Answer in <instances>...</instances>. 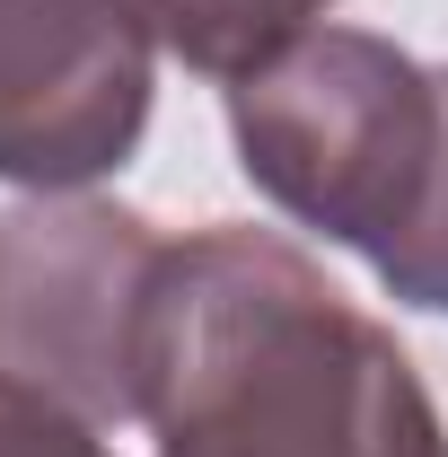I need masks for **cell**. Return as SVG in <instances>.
Instances as JSON below:
<instances>
[{
    "label": "cell",
    "mask_w": 448,
    "mask_h": 457,
    "mask_svg": "<svg viewBox=\"0 0 448 457\" xmlns=\"http://www.w3.org/2000/svg\"><path fill=\"white\" fill-rule=\"evenodd\" d=\"M159 36V54H176L203 79H246L264 71L281 45H299L308 27H326L335 0H132Z\"/></svg>",
    "instance_id": "5"
},
{
    "label": "cell",
    "mask_w": 448,
    "mask_h": 457,
    "mask_svg": "<svg viewBox=\"0 0 448 457\" xmlns=\"http://www.w3.org/2000/svg\"><path fill=\"white\" fill-rule=\"evenodd\" d=\"M141 422L159 457H448L413 352L246 220L176 237Z\"/></svg>",
    "instance_id": "1"
},
{
    "label": "cell",
    "mask_w": 448,
    "mask_h": 457,
    "mask_svg": "<svg viewBox=\"0 0 448 457\" xmlns=\"http://www.w3.org/2000/svg\"><path fill=\"white\" fill-rule=\"evenodd\" d=\"M228 141L281 220L378 264L440 150V71L369 27H308L264 71L228 79Z\"/></svg>",
    "instance_id": "2"
},
{
    "label": "cell",
    "mask_w": 448,
    "mask_h": 457,
    "mask_svg": "<svg viewBox=\"0 0 448 457\" xmlns=\"http://www.w3.org/2000/svg\"><path fill=\"white\" fill-rule=\"evenodd\" d=\"M176 237L106 194H27L0 212V378L106 422L150 413V335Z\"/></svg>",
    "instance_id": "3"
},
{
    "label": "cell",
    "mask_w": 448,
    "mask_h": 457,
    "mask_svg": "<svg viewBox=\"0 0 448 457\" xmlns=\"http://www.w3.org/2000/svg\"><path fill=\"white\" fill-rule=\"evenodd\" d=\"M0 457H114V449L97 440L88 413H71V404L0 378Z\"/></svg>",
    "instance_id": "7"
},
{
    "label": "cell",
    "mask_w": 448,
    "mask_h": 457,
    "mask_svg": "<svg viewBox=\"0 0 448 457\" xmlns=\"http://www.w3.org/2000/svg\"><path fill=\"white\" fill-rule=\"evenodd\" d=\"M369 273L387 282V299L448 317V71H440V150H431V176H422V203Z\"/></svg>",
    "instance_id": "6"
},
{
    "label": "cell",
    "mask_w": 448,
    "mask_h": 457,
    "mask_svg": "<svg viewBox=\"0 0 448 457\" xmlns=\"http://www.w3.org/2000/svg\"><path fill=\"white\" fill-rule=\"evenodd\" d=\"M159 36L132 0H0V185L88 194L132 168Z\"/></svg>",
    "instance_id": "4"
}]
</instances>
